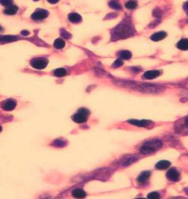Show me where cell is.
Returning a JSON list of instances; mask_svg holds the SVG:
<instances>
[{"label": "cell", "mask_w": 188, "mask_h": 199, "mask_svg": "<svg viewBox=\"0 0 188 199\" xmlns=\"http://www.w3.org/2000/svg\"><path fill=\"white\" fill-rule=\"evenodd\" d=\"M162 147V143L160 140H150L145 143L140 149V151L143 154L152 153L159 150Z\"/></svg>", "instance_id": "cell-1"}, {"label": "cell", "mask_w": 188, "mask_h": 199, "mask_svg": "<svg viewBox=\"0 0 188 199\" xmlns=\"http://www.w3.org/2000/svg\"><path fill=\"white\" fill-rule=\"evenodd\" d=\"M132 29L130 25L125 23L123 26H118L115 29L114 37H118L119 38H124L130 35Z\"/></svg>", "instance_id": "cell-2"}, {"label": "cell", "mask_w": 188, "mask_h": 199, "mask_svg": "<svg viewBox=\"0 0 188 199\" xmlns=\"http://www.w3.org/2000/svg\"><path fill=\"white\" fill-rule=\"evenodd\" d=\"M90 115L89 110L86 108H80L78 112L72 116V119L77 123H83L86 122Z\"/></svg>", "instance_id": "cell-3"}, {"label": "cell", "mask_w": 188, "mask_h": 199, "mask_svg": "<svg viewBox=\"0 0 188 199\" xmlns=\"http://www.w3.org/2000/svg\"><path fill=\"white\" fill-rule=\"evenodd\" d=\"M175 131L179 134H188V116L180 119L175 124Z\"/></svg>", "instance_id": "cell-4"}, {"label": "cell", "mask_w": 188, "mask_h": 199, "mask_svg": "<svg viewBox=\"0 0 188 199\" xmlns=\"http://www.w3.org/2000/svg\"><path fill=\"white\" fill-rule=\"evenodd\" d=\"M48 61L43 57H36L31 61V64L33 68L37 70H43L47 67Z\"/></svg>", "instance_id": "cell-5"}, {"label": "cell", "mask_w": 188, "mask_h": 199, "mask_svg": "<svg viewBox=\"0 0 188 199\" xmlns=\"http://www.w3.org/2000/svg\"><path fill=\"white\" fill-rule=\"evenodd\" d=\"M17 105L16 102L12 99H9L3 101L2 102V108L5 111H12Z\"/></svg>", "instance_id": "cell-6"}, {"label": "cell", "mask_w": 188, "mask_h": 199, "mask_svg": "<svg viewBox=\"0 0 188 199\" xmlns=\"http://www.w3.org/2000/svg\"><path fill=\"white\" fill-rule=\"evenodd\" d=\"M48 16V12L46 10L38 9L32 15V18L34 20H42L47 18Z\"/></svg>", "instance_id": "cell-7"}, {"label": "cell", "mask_w": 188, "mask_h": 199, "mask_svg": "<svg viewBox=\"0 0 188 199\" xmlns=\"http://www.w3.org/2000/svg\"><path fill=\"white\" fill-rule=\"evenodd\" d=\"M127 122L130 123L131 124H133V125H135V126H137L139 127H148L150 126V124L152 123L151 121L146 120V119H144V120L131 119V120H129Z\"/></svg>", "instance_id": "cell-8"}, {"label": "cell", "mask_w": 188, "mask_h": 199, "mask_svg": "<svg viewBox=\"0 0 188 199\" xmlns=\"http://www.w3.org/2000/svg\"><path fill=\"white\" fill-rule=\"evenodd\" d=\"M167 178L172 182H177L180 179V173L175 168H172L168 172Z\"/></svg>", "instance_id": "cell-9"}, {"label": "cell", "mask_w": 188, "mask_h": 199, "mask_svg": "<svg viewBox=\"0 0 188 199\" xmlns=\"http://www.w3.org/2000/svg\"><path fill=\"white\" fill-rule=\"evenodd\" d=\"M150 176H151V173L149 172H143L139 176L137 181L140 184H144L149 180Z\"/></svg>", "instance_id": "cell-10"}, {"label": "cell", "mask_w": 188, "mask_h": 199, "mask_svg": "<svg viewBox=\"0 0 188 199\" xmlns=\"http://www.w3.org/2000/svg\"><path fill=\"white\" fill-rule=\"evenodd\" d=\"M160 72L158 70H149L144 73V78L146 79H153L160 76Z\"/></svg>", "instance_id": "cell-11"}, {"label": "cell", "mask_w": 188, "mask_h": 199, "mask_svg": "<svg viewBox=\"0 0 188 199\" xmlns=\"http://www.w3.org/2000/svg\"><path fill=\"white\" fill-rule=\"evenodd\" d=\"M167 34L165 32H159L153 34L151 36V39L153 41H159L166 38Z\"/></svg>", "instance_id": "cell-12"}, {"label": "cell", "mask_w": 188, "mask_h": 199, "mask_svg": "<svg viewBox=\"0 0 188 199\" xmlns=\"http://www.w3.org/2000/svg\"><path fill=\"white\" fill-rule=\"evenodd\" d=\"M69 19L73 23H77L81 21L82 18L79 14L77 13H70L69 15Z\"/></svg>", "instance_id": "cell-13"}, {"label": "cell", "mask_w": 188, "mask_h": 199, "mask_svg": "<svg viewBox=\"0 0 188 199\" xmlns=\"http://www.w3.org/2000/svg\"><path fill=\"white\" fill-rule=\"evenodd\" d=\"M171 165V163L168 160H161L156 164V168L158 169H166L168 168Z\"/></svg>", "instance_id": "cell-14"}, {"label": "cell", "mask_w": 188, "mask_h": 199, "mask_svg": "<svg viewBox=\"0 0 188 199\" xmlns=\"http://www.w3.org/2000/svg\"><path fill=\"white\" fill-rule=\"evenodd\" d=\"M18 10V6L16 5H10L7 7V8L5 10L4 12L5 14H7V15H14L15 14H16Z\"/></svg>", "instance_id": "cell-15"}, {"label": "cell", "mask_w": 188, "mask_h": 199, "mask_svg": "<svg viewBox=\"0 0 188 199\" xmlns=\"http://www.w3.org/2000/svg\"><path fill=\"white\" fill-rule=\"evenodd\" d=\"M177 47L180 50H188V39H183L180 40L178 44Z\"/></svg>", "instance_id": "cell-16"}, {"label": "cell", "mask_w": 188, "mask_h": 199, "mask_svg": "<svg viewBox=\"0 0 188 199\" xmlns=\"http://www.w3.org/2000/svg\"><path fill=\"white\" fill-rule=\"evenodd\" d=\"M72 195L75 198H81L85 197L86 196V194L83 190H82L81 189H76L73 191Z\"/></svg>", "instance_id": "cell-17"}, {"label": "cell", "mask_w": 188, "mask_h": 199, "mask_svg": "<svg viewBox=\"0 0 188 199\" xmlns=\"http://www.w3.org/2000/svg\"><path fill=\"white\" fill-rule=\"evenodd\" d=\"M119 57L121 59H123V60H130V59L132 57V53L130 52V51H127V50H123L120 52L119 54Z\"/></svg>", "instance_id": "cell-18"}, {"label": "cell", "mask_w": 188, "mask_h": 199, "mask_svg": "<svg viewBox=\"0 0 188 199\" xmlns=\"http://www.w3.org/2000/svg\"><path fill=\"white\" fill-rule=\"evenodd\" d=\"M54 47L57 49H61L65 47V42L62 39H57L54 41Z\"/></svg>", "instance_id": "cell-19"}, {"label": "cell", "mask_w": 188, "mask_h": 199, "mask_svg": "<svg viewBox=\"0 0 188 199\" xmlns=\"http://www.w3.org/2000/svg\"><path fill=\"white\" fill-rule=\"evenodd\" d=\"M109 6L111 9L114 10H120L121 9V6L115 0H111L109 2Z\"/></svg>", "instance_id": "cell-20"}, {"label": "cell", "mask_w": 188, "mask_h": 199, "mask_svg": "<svg viewBox=\"0 0 188 199\" xmlns=\"http://www.w3.org/2000/svg\"><path fill=\"white\" fill-rule=\"evenodd\" d=\"M66 74V70L63 68H57L54 71V75L57 77H63Z\"/></svg>", "instance_id": "cell-21"}, {"label": "cell", "mask_w": 188, "mask_h": 199, "mask_svg": "<svg viewBox=\"0 0 188 199\" xmlns=\"http://www.w3.org/2000/svg\"><path fill=\"white\" fill-rule=\"evenodd\" d=\"M125 6L128 9H134L137 6V3L135 1H129L126 3Z\"/></svg>", "instance_id": "cell-22"}, {"label": "cell", "mask_w": 188, "mask_h": 199, "mask_svg": "<svg viewBox=\"0 0 188 199\" xmlns=\"http://www.w3.org/2000/svg\"><path fill=\"white\" fill-rule=\"evenodd\" d=\"M15 40L14 36H0V42H10Z\"/></svg>", "instance_id": "cell-23"}, {"label": "cell", "mask_w": 188, "mask_h": 199, "mask_svg": "<svg viewBox=\"0 0 188 199\" xmlns=\"http://www.w3.org/2000/svg\"><path fill=\"white\" fill-rule=\"evenodd\" d=\"M12 0H0V4L4 6L8 7L12 5Z\"/></svg>", "instance_id": "cell-24"}, {"label": "cell", "mask_w": 188, "mask_h": 199, "mask_svg": "<svg viewBox=\"0 0 188 199\" xmlns=\"http://www.w3.org/2000/svg\"><path fill=\"white\" fill-rule=\"evenodd\" d=\"M148 198H151V199H156V198H160V195L159 193H158L157 192H152L148 195Z\"/></svg>", "instance_id": "cell-25"}, {"label": "cell", "mask_w": 188, "mask_h": 199, "mask_svg": "<svg viewBox=\"0 0 188 199\" xmlns=\"http://www.w3.org/2000/svg\"><path fill=\"white\" fill-rule=\"evenodd\" d=\"M61 35L66 39H70V38H71V37H72L71 34L68 32L67 31H66L65 29H62V30L61 31Z\"/></svg>", "instance_id": "cell-26"}, {"label": "cell", "mask_w": 188, "mask_h": 199, "mask_svg": "<svg viewBox=\"0 0 188 199\" xmlns=\"http://www.w3.org/2000/svg\"><path fill=\"white\" fill-rule=\"evenodd\" d=\"M123 64V61L121 60H120V59H119V60H117L114 62V63L113 64V66L115 68H118L119 66H121Z\"/></svg>", "instance_id": "cell-27"}, {"label": "cell", "mask_w": 188, "mask_h": 199, "mask_svg": "<svg viewBox=\"0 0 188 199\" xmlns=\"http://www.w3.org/2000/svg\"><path fill=\"white\" fill-rule=\"evenodd\" d=\"M54 144L56 146L62 147L65 144V143H64L63 141H62V140H56V141L54 142Z\"/></svg>", "instance_id": "cell-28"}, {"label": "cell", "mask_w": 188, "mask_h": 199, "mask_svg": "<svg viewBox=\"0 0 188 199\" xmlns=\"http://www.w3.org/2000/svg\"><path fill=\"white\" fill-rule=\"evenodd\" d=\"M47 1L50 3H52V4H55V3H57L59 0H47Z\"/></svg>", "instance_id": "cell-29"}, {"label": "cell", "mask_w": 188, "mask_h": 199, "mask_svg": "<svg viewBox=\"0 0 188 199\" xmlns=\"http://www.w3.org/2000/svg\"><path fill=\"white\" fill-rule=\"evenodd\" d=\"M21 34L22 35H29V32L28 31H23L21 32Z\"/></svg>", "instance_id": "cell-30"}, {"label": "cell", "mask_w": 188, "mask_h": 199, "mask_svg": "<svg viewBox=\"0 0 188 199\" xmlns=\"http://www.w3.org/2000/svg\"><path fill=\"white\" fill-rule=\"evenodd\" d=\"M3 28L1 27V26H0V32H2V31H3Z\"/></svg>", "instance_id": "cell-31"}, {"label": "cell", "mask_w": 188, "mask_h": 199, "mask_svg": "<svg viewBox=\"0 0 188 199\" xmlns=\"http://www.w3.org/2000/svg\"><path fill=\"white\" fill-rule=\"evenodd\" d=\"M186 193H187V194L188 195V188H187V189H186Z\"/></svg>", "instance_id": "cell-32"}, {"label": "cell", "mask_w": 188, "mask_h": 199, "mask_svg": "<svg viewBox=\"0 0 188 199\" xmlns=\"http://www.w3.org/2000/svg\"><path fill=\"white\" fill-rule=\"evenodd\" d=\"M2 131V126H0V132H1Z\"/></svg>", "instance_id": "cell-33"}, {"label": "cell", "mask_w": 188, "mask_h": 199, "mask_svg": "<svg viewBox=\"0 0 188 199\" xmlns=\"http://www.w3.org/2000/svg\"><path fill=\"white\" fill-rule=\"evenodd\" d=\"M187 9H188V3L187 4Z\"/></svg>", "instance_id": "cell-34"}, {"label": "cell", "mask_w": 188, "mask_h": 199, "mask_svg": "<svg viewBox=\"0 0 188 199\" xmlns=\"http://www.w3.org/2000/svg\"><path fill=\"white\" fill-rule=\"evenodd\" d=\"M34 1H36V2H37V1H39V0H34Z\"/></svg>", "instance_id": "cell-35"}]
</instances>
